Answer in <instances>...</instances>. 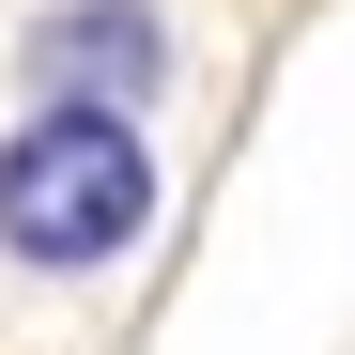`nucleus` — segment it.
<instances>
[{"label": "nucleus", "instance_id": "obj_1", "mask_svg": "<svg viewBox=\"0 0 355 355\" xmlns=\"http://www.w3.org/2000/svg\"><path fill=\"white\" fill-rule=\"evenodd\" d=\"M155 232V139L124 108H16L0 124V263L31 278H108Z\"/></svg>", "mask_w": 355, "mask_h": 355}, {"label": "nucleus", "instance_id": "obj_2", "mask_svg": "<svg viewBox=\"0 0 355 355\" xmlns=\"http://www.w3.org/2000/svg\"><path fill=\"white\" fill-rule=\"evenodd\" d=\"M16 93L31 108H139L170 93V16L155 0H46V16L16 31Z\"/></svg>", "mask_w": 355, "mask_h": 355}]
</instances>
